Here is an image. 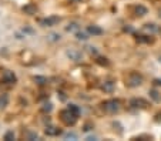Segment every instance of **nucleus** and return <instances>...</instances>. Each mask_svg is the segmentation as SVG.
<instances>
[{
	"mask_svg": "<svg viewBox=\"0 0 161 141\" xmlns=\"http://www.w3.org/2000/svg\"><path fill=\"white\" fill-rule=\"evenodd\" d=\"M77 117H79V116H76V114L71 111L70 108L63 110V111L60 113V118H62V121L66 125H74L76 121H77Z\"/></svg>",
	"mask_w": 161,
	"mask_h": 141,
	"instance_id": "1",
	"label": "nucleus"
},
{
	"mask_svg": "<svg viewBox=\"0 0 161 141\" xmlns=\"http://www.w3.org/2000/svg\"><path fill=\"white\" fill-rule=\"evenodd\" d=\"M103 110L108 114H114L120 110V101L118 100H107L103 103Z\"/></svg>",
	"mask_w": 161,
	"mask_h": 141,
	"instance_id": "2",
	"label": "nucleus"
},
{
	"mask_svg": "<svg viewBox=\"0 0 161 141\" xmlns=\"http://www.w3.org/2000/svg\"><path fill=\"white\" fill-rule=\"evenodd\" d=\"M143 84V77H141L138 73H131L127 79V86L130 87H138Z\"/></svg>",
	"mask_w": 161,
	"mask_h": 141,
	"instance_id": "3",
	"label": "nucleus"
},
{
	"mask_svg": "<svg viewBox=\"0 0 161 141\" xmlns=\"http://www.w3.org/2000/svg\"><path fill=\"white\" fill-rule=\"evenodd\" d=\"M66 54H67V57L70 58V60H73V61H76V63H79V61H81L83 60L81 51L77 50V49H69L66 51Z\"/></svg>",
	"mask_w": 161,
	"mask_h": 141,
	"instance_id": "4",
	"label": "nucleus"
},
{
	"mask_svg": "<svg viewBox=\"0 0 161 141\" xmlns=\"http://www.w3.org/2000/svg\"><path fill=\"white\" fill-rule=\"evenodd\" d=\"M2 79H3V81H4L6 84H14V83L17 81L16 74H14L13 71H10V70L3 71V74H2Z\"/></svg>",
	"mask_w": 161,
	"mask_h": 141,
	"instance_id": "5",
	"label": "nucleus"
},
{
	"mask_svg": "<svg viewBox=\"0 0 161 141\" xmlns=\"http://www.w3.org/2000/svg\"><path fill=\"white\" fill-rule=\"evenodd\" d=\"M44 133L49 135V137H56L58 134H62V130L57 128V127H53V125H49V127H46Z\"/></svg>",
	"mask_w": 161,
	"mask_h": 141,
	"instance_id": "6",
	"label": "nucleus"
},
{
	"mask_svg": "<svg viewBox=\"0 0 161 141\" xmlns=\"http://www.w3.org/2000/svg\"><path fill=\"white\" fill-rule=\"evenodd\" d=\"M130 106L134 108H144L145 106H147V101L143 98H133L131 101H130Z\"/></svg>",
	"mask_w": 161,
	"mask_h": 141,
	"instance_id": "7",
	"label": "nucleus"
},
{
	"mask_svg": "<svg viewBox=\"0 0 161 141\" xmlns=\"http://www.w3.org/2000/svg\"><path fill=\"white\" fill-rule=\"evenodd\" d=\"M87 32H88V34H93V36H101L103 34V29H100L99 26H88Z\"/></svg>",
	"mask_w": 161,
	"mask_h": 141,
	"instance_id": "8",
	"label": "nucleus"
},
{
	"mask_svg": "<svg viewBox=\"0 0 161 141\" xmlns=\"http://www.w3.org/2000/svg\"><path fill=\"white\" fill-rule=\"evenodd\" d=\"M23 12H24L26 14H29V16H33V14H36V12H37V7H36L34 4L29 3L23 7Z\"/></svg>",
	"mask_w": 161,
	"mask_h": 141,
	"instance_id": "9",
	"label": "nucleus"
},
{
	"mask_svg": "<svg viewBox=\"0 0 161 141\" xmlns=\"http://www.w3.org/2000/svg\"><path fill=\"white\" fill-rule=\"evenodd\" d=\"M144 30L147 33H160L161 32L160 27H157V26L153 24V23H147V24L144 26Z\"/></svg>",
	"mask_w": 161,
	"mask_h": 141,
	"instance_id": "10",
	"label": "nucleus"
},
{
	"mask_svg": "<svg viewBox=\"0 0 161 141\" xmlns=\"http://www.w3.org/2000/svg\"><path fill=\"white\" fill-rule=\"evenodd\" d=\"M101 90L106 93H113L114 91V83L113 81H104L101 84Z\"/></svg>",
	"mask_w": 161,
	"mask_h": 141,
	"instance_id": "11",
	"label": "nucleus"
},
{
	"mask_svg": "<svg viewBox=\"0 0 161 141\" xmlns=\"http://www.w3.org/2000/svg\"><path fill=\"white\" fill-rule=\"evenodd\" d=\"M60 21V17H50V19H44V20H41L40 23L43 26H53V24H56V23H58Z\"/></svg>",
	"mask_w": 161,
	"mask_h": 141,
	"instance_id": "12",
	"label": "nucleus"
},
{
	"mask_svg": "<svg viewBox=\"0 0 161 141\" xmlns=\"http://www.w3.org/2000/svg\"><path fill=\"white\" fill-rule=\"evenodd\" d=\"M136 13H137V16H145L147 13H148V10H147V7H144V6H137L136 7Z\"/></svg>",
	"mask_w": 161,
	"mask_h": 141,
	"instance_id": "13",
	"label": "nucleus"
},
{
	"mask_svg": "<svg viewBox=\"0 0 161 141\" xmlns=\"http://www.w3.org/2000/svg\"><path fill=\"white\" fill-rule=\"evenodd\" d=\"M150 97H151L154 101H157V103L161 101V94L157 91V90H151V91H150Z\"/></svg>",
	"mask_w": 161,
	"mask_h": 141,
	"instance_id": "14",
	"label": "nucleus"
},
{
	"mask_svg": "<svg viewBox=\"0 0 161 141\" xmlns=\"http://www.w3.org/2000/svg\"><path fill=\"white\" fill-rule=\"evenodd\" d=\"M79 29H80V26L77 24V23H70V24L66 27L67 32H74V33H77V32H79Z\"/></svg>",
	"mask_w": 161,
	"mask_h": 141,
	"instance_id": "15",
	"label": "nucleus"
},
{
	"mask_svg": "<svg viewBox=\"0 0 161 141\" xmlns=\"http://www.w3.org/2000/svg\"><path fill=\"white\" fill-rule=\"evenodd\" d=\"M7 103H9L7 95H6V94H2V95H0V108H4L6 106H7Z\"/></svg>",
	"mask_w": 161,
	"mask_h": 141,
	"instance_id": "16",
	"label": "nucleus"
},
{
	"mask_svg": "<svg viewBox=\"0 0 161 141\" xmlns=\"http://www.w3.org/2000/svg\"><path fill=\"white\" fill-rule=\"evenodd\" d=\"M51 110H53V104L51 103H44L43 107H41V111L43 113H50Z\"/></svg>",
	"mask_w": 161,
	"mask_h": 141,
	"instance_id": "17",
	"label": "nucleus"
},
{
	"mask_svg": "<svg viewBox=\"0 0 161 141\" xmlns=\"http://www.w3.org/2000/svg\"><path fill=\"white\" fill-rule=\"evenodd\" d=\"M34 81L37 84H40V86L47 84V79H46V77H40V76H36V77H34Z\"/></svg>",
	"mask_w": 161,
	"mask_h": 141,
	"instance_id": "18",
	"label": "nucleus"
},
{
	"mask_svg": "<svg viewBox=\"0 0 161 141\" xmlns=\"http://www.w3.org/2000/svg\"><path fill=\"white\" fill-rule=\"evenodd\" d=\"M97 64H100V66H108L110 61H108L106 57H99L97 58Z\"/></svg>",
	"mask_w": 161,
	"mask_h": 141,
	"instance_id": "19",
	"label": "nucleus"
},
{
	"mask_svg": "<svg viewBox=\"0 0 161 141\" xmlns=\"http://www.w3.org/2000/svg\"><path fill=\"white\" fill-rule=\"evenodd\" d=\"M49 40H50V42H58V40H60V34H57V33H50V34H49Z\"/></svg>",
	"mask_w": 161,
	"mask_h": 141,
	"instance_id": "20",
	"label": "nucleus"
},
{
	"mask_svg": "<svg viewBox=\"0 0 161 141\" xmlns=\"http://www.w3.org/2000/svg\"><path fill=\"white\" fill-rule=\"evenodd\" d=\"M137 40H138L140 43H150V42H151V39H150L148 36H138Z\"/></svg>",
	"mask_w": 161,
	"mask_h": 141,
	"instance_id": "21",
	"label": "nucleus"
},
{
	"mask_svg": "<svg viewBox=\"0 0 161 141\" xmlns=\"http://www.w3.org/2000/svg\"><path fill=\"white\" fill-rule=\"evenodd\" d=\"M69 108H70L71 111L74 113L76 116H79V114H80V108L77 107V106H76V104H70V106H69Z\"/></svg>",
	"mask_w": 161,
	"mask_h": 141,
	"instance_id": "22",
	"label": "nucleus"
},
{
	"mask_svg": "<svg viewBox=\"0 0 161 141\" xmlns=\"http://www.w3.org/2000/svg\"><path fill=\"white\" fill-rule=\"evenodd\" d=\"M26 138L27 140H37L39 135H37V133H27L26 134Z\"/></svg>",
	"mask_w": 161,
	"mask_h": 141,
	"instance_id": "23",
	"label": "nucleus"
},
{
	"mask_svg": "<svg viewBox=\"0 0 161 141\" xmlns=\"http://www.w3.org/2000/svg\"><path fill=\"white\" fill-rule=\"evenodd\" d=\"M4 140H7V141L14 140V133H13V131H9V133H6V135H4Z\"/></svg>",
	"mask_w": 161,
	"mask_h": 141,
	"instance_id": "24",
	"label": "nucleus"
},
{
	"mask_svg": "<svg viewBox=\"0 0 161 141\" xmlns=\"http://www.w3.org/2000/svg\"><path fill=\"white\" fill-rule=\"evenodd\" d=\"M86 49H87V51H88V53H90L91 56H95V54H97V49H95V47H93V46H87Z\"/></svg>",
	"mask_w": 161,
	"mask_h": 141,
	"instance_id": "25",
	"label": "nucleus"
},
{
	"mask_svg": "<svg viewBox=\"0 0 161 141\" xmlns=\"http://www.w3.org/2000/svg\"><path fill=\"white\" fill-rule=\"evenodd\" d=\"M76 36H77V39H79V40H87V39H88V36H87L86 33H80V32H77V33H76Z\"/></svg>",
	"mask_w": 161,
	"mask_h": 141,
	"instance_id": "26",
	"label": "nucleus"
},
{
	"mask_svg": "<svg viewBox=\"0 0 161 141\" xmlns=\"http://www.w3.org/2000/svg\"><path fill=\"white\" fill-rule=\"evenodd\" d=\"M91 128H93V124H90V123H87V124L84 125V131H90Z\"/></svg>",
	"mask_w": 161,
	"mask_h": 141,
	"instance_id": "27",
	"label": "nucleus"
},
{
	"mask_svg": "<svg viewBox=\"0 0 161 141\" xmlns=\"http://www.w3.org/2000/svg\"><path fill=\"white\" fill-rule=\"evenodd\" d=\"M66 138H77V135L73 134V133H70V134H67V135H66Z\"/></svg>",
	"mask_w": 161,
	"mask_h": 141,
	"instance_id": "28",
	"label": "nucleus"
},
{
	"mask_svg": "<svg viewBox=\"0 0 161 141\" xmlns=\"http://www.w3.org/2000/svg\"><path fill=\"white\" fill-rule=\"evenodd\" d=\"M154 84L155 86H161V80H154Z\"/></svg>",
	"mask_w": 161,
	"mask_h": 141,
	"instance_id": "29",
	"label": "nucleus"
},
{
	"mask_svg": "<svg viewBox=\"0 0 161 141\" xmlns=\"http://www.w3.org/2000/svg\"><path fill=\"white\" fill-rule=\"evenodd\" d=\"M70 2H73V3H80V2H83V0H70Z\"/></svg>",
	"mask_w": 161,
	"mask_h": 141,
	"instance_id": "30",
	"label": "nucleus"
}]
</instances>
